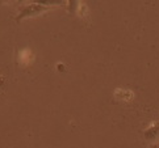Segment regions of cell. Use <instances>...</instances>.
Listing matches in <instances>:
<instances>
[{"mask_svg": "<svg viewBox=\"0 0 159 148\" xmlns=\"http://www.w3.org/2000/svg\"><path fill=\"white\" fill-rule=\"evenodd\" d=\"M143 138L146 141L151 143V146L159 144V122L152 123L143 131Z\"/></svg>", "mask_w": 159, "mask_h": 148, "instance_id": "cell-2", "label": "cell"}, {"mask_svg": "<svg viewBox=\"0 0 159 148\" xmlns=\"http://www.w3.org/2000/svg\"><path fill=\"white\" fill-rule=\"evenodd\" d=\"M50 9V7H45V5L39 4V3H30L28 4L26 7L22 8L19 15L16 16V21L17 22H21L26 19H32V17H37L39 15H42L45 12H48Z\"/></svg>", "mask_w": 159, "mask_h": 148, "instance_id": "cell-1", "label": "cell"}, {"mask_svg": "<svg viewBox=\"0 0 159 148\" xmlns=\"http://www.w3.org/2000/svg\"><path fill=\"white\" fill-rule=\"evenodd\" d=\"M151 148H159V144H154V146H151Z\"/></svg>", "mask_w": 159, "mask_h": 148, "instance_id": "cell-3", "label": "cell"}]
</instances>
